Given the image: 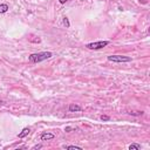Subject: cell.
<instances>
[{
    "label": "cell",
    "mask_w": 150,
    "mask_h": 150,
    "mask_svg": "<svg viewBox=\"0 0 150 150\" xmlns=\"http://www.w3.org/2000/svg\"><path fill=\"white\" fill-rule=\"evenodd\" d=\"M53 56V53L50 52H40V53H34V54H31L28 56V60L29 62L32 63H39L41 61H45L47 59H50Z\"/></svg>",
    "instance_id": "1"
},
{
    "label": "cell",
    "mask_w": 150,
    "mask_h": 150,
    "mask_svg": "<svg viewBox=\"0 0 150 150\" xmlns=\"http://www.w3.org/2000/svg\"><path fill=\"white\" fill-rule=\"evenodd\" d=\"M107 59H108V61L116 62V63H123V62H130L131 61V58L125 56V55H109Z\"/></svg>",
    "instance_id": "2"
},
{
    "label": "cell",
    "mask_w": 150,
    "mask_h": 150,
    "mask_svg": "<svg viewBox=\"0 0 150 150\" xmlns=\"http://www.w3.org/2000/svg\"><path fill=\"white\" fill-rule=\"evenodd\" d=\"M109 45V41H95V42H90V44H87L86 47L88 49H93V50H97V49H102L104 48L106 46Z\"/></svg>",
    "instance_id": "3"
},
{
    "label": "cell",
    "mask_w": 150,
    "mask_h": 150,
    "mask_svg": "<svg viewBox=\"0 0 150 150\" xmlns=\"http://www.w3.org/2000/svg\"><path fill=\"white\" fill-rule=\"evenodd\" d=\"M53 138H55V135L52 134V133H47V131L41 135V141H49V140H53Z\"/></svg>",
    "instance_id": "4"
},
{
    "label": "cell",
    "mask_w": 150,
    "mask_h": 150,
    "mask_svg": "<svg viewBox=\"0 0 150 150\" xmlns=\"http://www.w3.org/2000/svg\"><path fill=\"white\" fill-rule=\"evenodd\" d=\"M29 131H31L29 128H24V129L20 131V133L18 134V137H19V138H25V137L29 134Z\"/></svg>",
    "instance_id": "5"
},
{
    "label": "cell",
    "mask_w": 150,
    "mask_h": 150,
    "mask_svg": "<svg viewBox=\"0 0 150 150\" xmlns=\"http://www.w3.org/2000/svg\"><path fill=\"white\" fill-rule=\"evenodd\" d=\"M82 110V108L79 106V104H74V103H72L70 106H69V111L70 112H74V111H81Z\"/></svg>",
    "instance_id": "6"
},
{
    "label": "cell",
    "mask_w": 150,
    "mask_h": 150,
    "mask_svg": "<svg viewBox=\"0 0 150 150\" xmlns=\"http://www.w3.org/2000/svg\"><path fill=\"white\" fill-rule=\"evenodd\" d=\"M7 11H8V5H6V4L0 5V13H6Z\"/></svg>",
    "instance_id": "7"
},
{
    "label": "cell",
    "mask_w": 150,
    "mask_h": 150,
    "mask_svg": "<svg viewBox=\"0 0 150 150\" xmlns=\"http://www.w3.org/2000/svg\"><path fill=\"white\" fill-rule=\"evenodd\" d=\"M140 149H141V145L136 144V143H133L129 145V150H140Z\"/></svg>",
    "instance_id": "8"
},
{
    "label": "cell",
    "mask_w": 150,
    "mask_h": 150,
    "mask_svg": "<svg viewBox=\"0 0 150 150\" xmlns=\"http://www.w3.org/2000/svg\"><path fill=\"white\" fill-rule=\"evenodd\" d=\"M65 148L68 149V150H82V148L78 147V145H66Z\"/></svg>",
    "instance_id": "9"
},
{
    "label": "cell",
    "mask_w": 150,
    "mask_h": 150,
    "mask_svg": "<svg viewBox=\"0 0 150 150\" xmlns=\"http://www.w3.org/2000/svg\"><path fill=\"white\" fill-rule=\"evenodd\" d=\"M63 25H65L67 28L70 26V24H69V20H68V18H67V16H65V18H63Z\"/></svg>",
    "instance_id": "10"
},
{
    "label": "cell",
    "mask_w": 150,
    "mask_h": 150,
    "mask_svg": "<svg viewBox=\"0 0 150 150\" xmlns=\"http://www.w3.org/2000/svg\"><path fill=\"white\" fill-rule=\"evenodd\" d=\"M100 119H101L102 121H109V120H110V117H109L108 115H102Z\"/></svg>",
    "instance_id": "11"
},
{
    "label": "cell",
    "mask_w": 150,
    "mask_h": 150,
    "mask_svg": "<svg viewBox=\"0 0 150 150\" xmlns=\"http://www.w3.org/2000/svg\"><path fill=\"white\" fill-rule=\"evenodd\" d=\"M41 148H42V145H41V144H38V145H34L32 149H33V150H36V149H41Z\"/></svg>",
    "instance_id": "12"
},
{
    "label": "cell",
    "mask_w": 150,
    "mask_h": 150,
    "mask_svg": "<svg viewBox=\"0 0 150 150\" xmlns=\"http://www.w3.org/2000/svg\"><path fill=\"white\" fill-rule=\"evenodd\" d=\"M72 130H74V129H73V128H70V127H66V128H65V131H67V133H70Z\"/></svg>",
    "instance_id": "13"
},
{
    "label": "cell",
    "mask_w": 150,
    "mask_h": 150,
    "mask_svg": "<svg viewBox=\"0 0 150 150\" xmlns=\"http://www.w3.org/2000/svg\"><path fill=\"white\" fill-rule=\"evenodd\" d=\"M67 1H68V0H59V3H60V4H66Z\"/></svg>",
    "instance_id": "14"
},
{
    "label": "cell",
    "mask_w": 150,
    "mask_h": 150,
    "mask_svg": "<svg viewBox=\"0 0 150 150\" xmlns=\"http://www.w3.org/2000/svg\"><path fill=\"white\" fill-rule=\"evenodd\" d=\"M1 104H3V101H1V100H0V106H1Z\"/></svg>",
    "instance_id": "15"
}]
</instances>
